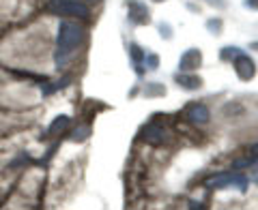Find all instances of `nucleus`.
<instances>
[{"label": "nucleus", "instance_id": "9", "mask_svg": "<svg viewBox=\"0 0 258 210\" xmlns=\"http://www.w3.org/2000/svg\"><path fill=\"white\" fill-rule=\"evenodd\" d=\"M172 79H174L176 86L183 88V90H187V92H196V90H200V88L205 86V79L200 77L196 71H194V73H185V71H179V73L172 75Z\"/></svg>", "mask_w": 258, "mask_h": 210}, {"label": "nucleus", "instance_id": "13", "mask_svg": "<svg viewBox=\"0 0 258 210\" xmlns=\"http://www.w3.org/2000/svg\"><path fill=\"white\" fill-rule=\"evenodd\" d=\"M142 94L147 96V99H159V96L168 94V88L161 82H147V86L142 88Z\"/></svg>", "mask_w": 258, "mask_h": 210}, {"label": "nucleus", "instance_id": "11", "mask_svg": "<svg viewBox=\"0 0 258 210\" xmlns=\"http://www.w3.org/2000/svg\"><path fill=\"white\" fill-rule=\"evenodd\" d=\"M245 105L243 103H239V101H226L222 105V116L224 118H243L245 116Z\"/></svg>", "mask_w": 258, "mask_h": 210}, {"label": "nucleus", "instance_id": "19", "mask_svg": "<svg viewBox=\"0 0 258 210\" xmlns=\"http://www.w3.org/2000/svg\"><path fill=\"white\" fill-rule=\"evenodd\" d=\"M203 3H207L209 7H215V9H226L228 7V0H203Z\"/></svg>", "mask_w": 258, "mask_h": 210}, {"label": "nucleus", "instance_id": "8", "mask_svg": "<svg viewBox=\"0 0 258 210\" xmlns=\"http://www.w3.org/2000/svg\"><path fill=\"white\" fill-rule=\"evenodd\" d=\"M203 50L200 47H189L185 50L179 58V71H185V73H194L203 67Z\"/></svg>", "mask_w": 258, "mask_h": 210}, {"label": "nucleus", "instance_id": "27", "mask_svg": "<svg viewBox=\"0 0 258 210\" xmlns=\"http://www.w3.org/2000/svg\"><path fill=\"white\" fill-rule=\"evenodd\" d=\"M82 3H84V0H82Z\"/></svg>", "mask_w": 258, "mask_h": 210}, {"label": "nucleus", "instance_id": "3", "mask_svg": "<svg viewBox=\"0 0 258 210\" xmlns=\"http://www.w3.org/2000/svg\"><path fill=\"white\" fill-rule=\"evenodd\" d=\"M205 187L209 189H230V187H237L241 193L247 191V178L239 172H220L211 176V178L205 180Z\"/></svg>", "mask_w": 258, "mask_h": 210}, {"label": "nucleus", "instance_id": "7", "mask_svg": "<svg viewBox=\"0 0 258 210\" xmlns=\"http://www.w3.org/2000/svg\"><path fill=\"white\" fill-rule=\"evenodd\" d=\"M230 64H232V69H235V75L241 82H252L256 77V62L252 56H247L245 52H241Z\"/></svg>", "mask_w": 258, "mask_h": 210}, {"label": "nucleus", "instance_id": "5", "mask_svg": "<svg viewBox=\"0 0 258 210\" xmlns=\"http://www.w3.org/2000/svg\"><path fill=\"white\" fill-rule=\"evenodd\" d=\"M125 7H127V22L132 26H149L153 22L151 9L142 0H125Z\"/></svg>", "mask_w": 258, "mask_h": 210}, {"label": "nucleus", "instance_id": "23", "mask_svg": "<svg viewBox=\"0 0 258 210\" xmlns=\"http://www.w3.org/2000/svg\"><path fill=\"white\" fill-rule=\"evenodd\" d=\"M187 206H189V208H205V204H200V201H194V199L189 201Z\"/></svg>", "mask_w": 258, "mask_h": 210}, {"label": "nucleus", "instance_id": "25", "mask_svg": "<svg viewBox=\"0 0 258 210\" xmlns=\"http://www.w3.org/2000/svg\"><path fill=\"white\" fill-rule=\"evenodd\" d=\"M249 50H254V52H258V41H252V43H249Z\"/></svg>", "mask_w": 258, "mask_h": 210}, {"label": "nucleus", "instance_id": "4", "mask_svg": "<svg viewBox=\"0 0 258 210\" xmlns=\"http://www.w3.org/2000/svg\"><path fill=\"white\" fill-rule=\"evenodd\" d=\"M140 140L147 142L149 146H164L166 142H170V131L161 123H157V120H151V123L142 127Z\"/></svg>", "mask_w": 258, "mask_h": 210}, {"label": "nucleus", "instance_id": "18", "mask_svg": "<svg viewBox=\"0 0 258 210\" xmlns=\"http://www.w3.org/2000/svg\"><path fill=\"white\" fill-rule=\"evenodd\" d=\"M157 32H159V37L164 39V41H172V37H174V30H172V26L168 22H159L157 24Z\"/></svg>", "mask_w": 258, "mask_h": 210}, {"label": "nucleus", "instance_id": "2", "mask_svg": "<svg viewBox=\"0 0 258 210\" xmlns=\"http://www.w3.org/2000/svg\"><path fill=\"white\" fill-rule=\"evenodd\" d=\"M47 9L54 15L62 18H78V20H91V7L82 0H52Z\"/></svg>", "mask_w": 258, "mask_h": 210}, {"label": "nucleus", "instance_id": "16", "mask_svg": "<svg viewBox=\"0 0 258 210\" xmlns=\"http://www.w3.org/2000/svg\"><path fill=\"white\" fill-rule=\"evenodd\" d=\"M88 135H91V125H80L76 131L71 133L69 140L71 142H84V140H88Z\"/></svg>", "mask_w": 258, "mask_h": 210}, {"label": "nucleus", "instance_id": "22", "mask_svg": "<svg viewBox=\"0 0 258 210\" xmlns=\"http://www.w3.org/2000/svg\"><path fill=\"white\" fill-rule=\"evenodd\" d=\"M138 92H140V88H138V86H134V88H132V90H129V99H134V96H136V94H138Z\"/></svg>", "mask_w": 258, "mask_h": 210}, {"label": "nucleus", "instance_id": "21", "mask_svg": "<svg viewBox=\"0 0 258 210\" xmlns=\"http://www.w3.org/2000/svg\"><path fill=\"white\" fill-rule=\"evenodd\" d=\"M185 7H187V11H191V13H200V5H194V3H187V5H185Z\"/></svg>", "mask_w": 258, "mask_h": 210}, {"label": "nucleus", "instance_id": "15", "mask_svg": "<svg viewBox=\"0 0 258 210\" xmlns=\"http://www.w3.org/2000/svg\"><path fill=\"white\" fill-rule=\"evenodd\" d=\"M205 28H207V32H211L213 37H220L222 32H224V20H222V18H211V20H207V22H205Z\"/></svg>", "mask_w": 258, "mask_h": 210}, {"label": "nucleus", "instance_id": "14", "mask_svg": "<svg viewBox=\"0 0 258 210\" xmlns=\"http://www.w3.org/2000/svg\"><path fill=\"white\" fill-rule=\"evenodd\" d=\"M241 52H243V50L237 47V45H226V47H222V50H220V60L222 62H232Z\"/></svg>", "mask_w": 258, "mask_h": 210}, {"label": "nucleus", "instance_id": "10", "mask_svg": "<svg viewBox=\"0 0 258 210\" xmlns=\"http://www.w3.org/2000/svg\"><path fill=\"white\" fill-rule=\"evenodd\" d=\"M144 56H147V52H144L138 43H129V58H132L134 69H136V73H138V75L147 73V67H144Z\"/></svg>", "mask_w": 258, "mask_h": 210}, {"label": "nucleus", "instance_id": "24", "mask_svg": "<svg viewBox=\"0 0 258 210\" xmlns=\"http://www.w3.org/2000/svg\"><path fill=\"white\" fill-rule=\"evenodd\" d=\"M249 152H252V155H254V157H258V142L254 144V146H252V148H249Z\"/></svg>", "mask_w": 258, "mask_h": 210}, {"label": "nucleus", "instance_id": "26", "mask_svg": "<svg viewBox=\"0 0 258 210\" xmlns=\"http://www.w3.org/2000/svg\"><path fill=\"white\" fill-rule=\"evenodd\" d=\"M151 3H155V5H159V3H166V0H151Z\"/></svg>", "mask_w": 258, "mask_h": 210}, {"label": "nucleus", "instance_id": "17", "mask_svg": "<svg viewBox=\"0 0 258 210\" xmlns=\"http://www.w3.org/2000/svg\"><path fill=\"white\" fill-rule=\"evenodd\" d=\"M159 62H161V58H159V54H155V52H147V56H144V67H147L149 71H157Z\"/></svg>", "mask_w": 258, "mask_h": 210}, {"label": "nucleus", "instance_id": "20", "mask_svg": "<svg viewBox=\"0 0 258 210\" xmlns=\"http://www.w3.org/2000/svg\"><path fill=\"white\" fill-rule=\"evenodd\" d=\"M243 7L249 11H258V0H243Z\"/></svg>", "mask_w": 258, "mask_h": 210}, {"label": "nucleus", "instance_id": "6", "mask_svg": "<svg viewBox=\"0 0 258 210\" xmlns=\"http://www.w3.org/2000/svg\"><path fill=\"white\" fill-rule=\"evenodd\" d=\"M183 118L185 123H189L191 127H205L211 120V110L200 101H191L183 108Z\"/></svg>", "mask_w": 258, "mask_h": 210}, {"label": "nucleus", "instance_id": "12", "mask_svg": "<svg viewBox=\"0 0 258 210\" xmlns=\"http://www.w3.org/2000/svg\"><path fill=\"white\" fill-rule=\"evenodd\" d=\"M69 125H71V118L69 116H64V114L62 116H56L52 120V125L47 127V137H58L62 133H67Z\"/></svg>", "mask_w": 258, "mask_h": 210}, {"label": "nucleus", "instance_id": "1", "mask_svg": "<svg viewBox=\"0 0 258 210\" xmlns=\"http://www.w3.org/2000/svg\"><path fill=\"white\" fill-rule=\"evenodd\" d=\"M84 28L76 22L64 20L58 24V32H56V54H54V62L56 69H60L67 64L71 58V54L78 50V45L84 41Z\"/></svg>", "mask_w": 258, "mask_h": 210}]
</instances>
